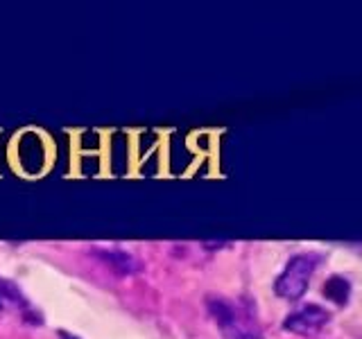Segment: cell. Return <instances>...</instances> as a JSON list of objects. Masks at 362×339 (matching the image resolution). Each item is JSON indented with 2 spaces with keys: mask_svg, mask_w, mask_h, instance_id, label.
<instances>
[{
  "mask_svg": "<svg viewBox=\"0 0 362 339\" xmlns=\"http://www.w3.org/2000/svg\"><path fill=\"white\" fill-rule=\"evenodd\" d=\"M317 265H320V256L317 254H297L290 258L286 269L281 271V276L274 282L276 297L286 301H297L301 299L305 290H308L310 276L315 274Z\"/></svg>",
  "mask_w": 362,
  "mask_h": 339,
  "instance_id": "cell-1",
  "label": "cell"
},
{
  "mask_svg": "<svg viewBox=\"0 0 362 339\" xmlns=\"http://www.w3.org/2000/svg\"><path fill=\"white\" fill-rule=\"evenodd\" d=\"M209 312L222 328L226 339H256V331L245 323V316L233 303L224 299H209Z\"/></svg>",
  "mask_w": 362,
  "mask_h": 339,
  "instance_id": "cell-2",
  "label": "cell"
},
{
  "mask_svg": "<svg viewBox=\"0 0 362 339\" xmlns=\"http://www.w3.org/2000/svg\"><path fill=\"white\" fill-rule=\"evenodd\" d=\"M328 321H331V312L324 310L322 305L308 303V305H301L299 310L290 312L286 316V321H283V328L297 335H315V333H320Z\"/></svg>",
  "mask_w": 362,
  "mask_h": 339,
  "instance_id": "cell-3",
  "label": "cell"
},
{
  "mask_svg": "<svg viewBox=\"0 0 362 339\" xmlns=\"http://www.w3.org/2000/svg\"><path fill=\"white\" fill-rule=\"evenodd\" d=\"M102 263H107L111 269L120 271V274H134V271L141 269V263L134 256H129L127 251H118V249H102V251H95Z\"/></svg>",
  "mask_w": 362,
  "mask_h": 339,
  "instance_id": "cell-4",
  "label": "cell"
},
{
  "mask_svg": "<svg viewBox=\"0 0 362 339\" xmlns=\"http://www.w3.org/2000/svg\"><path fill=\"white\" fill-rule=\"evenodd\" d=\"M322 294L328 301H333L335 305H346L349 297H351V282L344 276L333 274V276L326 278L324 287H322Z\"/></svg>",
  "mask_w": 362,
  "mask_h": 339,
  "instance_id": "cell-5",
  "label": "cell"
},
{
  "mask_svg": "<svg viewBox=\"0 0 362 339\" xmlns=\"http://www.w3.org/2000/svg\"><path fill=\"white\" fill-rule=\"evenodd\" d=\"M5 303H11V305H16V308H23V305H25V299H23L21 290L14 285V282L0 278V308H3Z\"/></svg>",
  "mask_w": 362,
  "mask_h": 339,
  "instance_id": "cell-6",
  "label": "cell"
},
{
  "mask_svg": "<svg viewBox=\"0 0 362 339\" xmlns=\"http://www.w3.org/2000/svg\"><path fill=\"white\" fill-rule=\"evenodd\" d=\"M59 339H79V337H75L73 333H66V331H59Z\"/></svg>",
  "mask_w": 362,
  "mask_h": 339,
  "instance_id": "cell-7",
  "label": "cell"
}]
</instances>
